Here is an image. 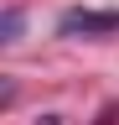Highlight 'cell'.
<instances>
[{
  "mask_svg": "<svg viewBox=\"0 0 119 125\" xmlns=\"http://www.w3.org/2000/svg\"><path fill=\"white\" fill-rule=\"evenodd\" d=\"M57 31L62 37H114L119 31V10H62Z\"/></svg>",
  "mask_w": 119,
  "mask_h": 125,
  "instance_id": "1",
  "label": "cell"
},
{
  "mask_svg": "<svg viewBox=\"0 0 119 125\" xmlns=\"http://www.w3.org/2000/svg\"><path fill=\"white\" fill-rule=\"evenodd\" d=\"M16 37H21V10L5 5V16H0V42H16Z\"/></svg>",
  "mask_w": 119,
  "mask_h": 125,
  "instance_id": "2",
  "label": "cell"
}]
</instances>
